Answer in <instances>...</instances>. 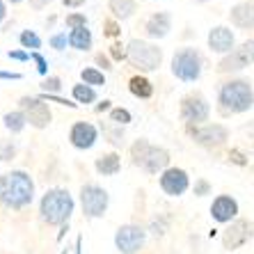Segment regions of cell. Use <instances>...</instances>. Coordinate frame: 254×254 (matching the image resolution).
<instances>
[{
    "mask_svg": "<svg viewBox=\"0 0 254 254\" xmlns=\"http://www.w3.org/2000/svg\"><path fill=\"white\" fill-rule=\"evenodd\" d=\"M35 197V184L30 174L21 170L7 172L0 177V204L12 211H21L32 201Z\"/></svg>",
    "mask_w": 254,
    "mask_h": 254,
    "instance_id": "6da1fadb",
    "label": "cell"
},
{
    "mask_svg": "<svg viewBox=\"0 0 254 254\" xmlns=\"http://www.w3.org/2000/svg\"><path fill=\"white\" fill-rule=\"evenodd\" d=\"M73 197L69 195V190L62 188H53L48 190L46 195L42 197V204H39V213H42V220L53 227H62L69 222L71 213H73Z\"/></svg>",
    "mask_w": 254,
    "mask_h": 254,
    "instance_id": "7a4b0ae2",
    "label": "cell"
},
{
    "mask_svg": "<svg viewBox=\"0 0 254 254\" xmlns=\"http://www.w3.org/2000/svg\"><path fill=\"white\" fill-rule=\"evenodd\" d=\"M220 106L225 113H245L254 106V92L248 80H231L220 89Z\"/></svg>",
    "mask_w": 254,
    "mask_h": 254,
    "instance_id": "3957f363",
    "label": "cell"
},
{
    "mask_svg": "<svg viewBox=\"0 0 254 254\" xmlns=\"http://www.w3.org/2000/svg\"><path fill=\"white\" fill-rule=\"evenodd\" d=\"M133 160L147 174H158V172H165L167 163H170V154L165 149L149 144L147 140H137L133 144Z\"/></svg>",
    "mask_w": 254,
    "mask_h": 254,
    "instance_id": "277c9868",
    "label": "cell"
},
{
    "mask_svg": "<svg viewBox=\"0 0 254 254\" xmlns=\"http://www.w3.org/2000/svg\"><path fill=\"white\" fill-rule=\"evenodd\" d=\"M126 58L133 66L142 71H154L160 66V60H163V51L158 46L149 42H142V39H133L128 42V48H126Z\"/></svg>",
    "mask_w": 254,
    "mask_h": 254,
    "instance_id": "5b68a950",
    "label": "cell"
},
{
    "mask_svg": "<svg viewBox=\"0 0 254 254\" xmlns=\"http://www.w3.org/2000/svg\"><path fill=\"white\" fill-rule=\"evenodd\" d=\"M172 73L184 80V83H192L201 73V55L195 48H181L172 58Z\"/></svg>",
    "mask_w": 254,
    "mask_h": 254,
    "instance_id": "8992f818",
    "label": "cell"
},
{
    "mask_svg": "<svg viewBox=\"0 0 254 254\" xmlns=\"http://www.w3.org/2000/svg\"><path fill=\"white\" fill-rule=\"evenodd\" d=\"M108 204H110V197L101 186L96 184H87L80 188V206L87 218H103V213L108 211Z\"/></svg>",
    "mask_w": 254,
    "mask_h": 254,
    "instance_id": "52a82bcc",
    "label": "cell"
},
{
    "mask_svg": "<svg viewBox=\"0 0 254 254\" xmlns=\"http://www.w3.org/2000/svg\"><path fill=\"white\" fill-rule=\"evenodd\" d=\"M147 241V229L140 225H124L115 234V245L122 254H137L144 248Z\"/></svg>",
    "mask_w": 254,
    "mask_h": 254,
    "instance_id": "ba28073f",
    "label": "cell"
},
{
    "mask_svg": "<svg viewBox=\"0 0 254 254\" xmlns=\"http://www.w3.org/2000/svg\"><path fill=\"white\" fill-rule=\"evenodd\" d=\"M21 113H23L25 119H28L32 126H37V128H44V126L51 122V110H48V106L42 99H35V96H23V99H21Z\"/></svg>",
    "mask_w": 254,
    "mask_h": 254,
    "instance_id": "9c48e42d",
    "label": "cell"
},
{
    "mask_svg": "<svg viewBox=\"0 0 254 254\" xmlns=\"http://www.w3.org/2000/svg\"><path fill=\"white\" fill-rule=\"evenodd\" d=\"M252 62H254V39H250V42L241 44L238 48H234L218 64V69L220 71H236V69H243V66H250Z\"/></svg>",
    "mask_w": 254,
    "mask_h": 254,
    "instance_id": "30bf717a",
    "label": "cell"
},
{
    "mask_svg": "<svg viewBox=\"0 0 254 254\" xmlns=\"http://www.w3.org/2000/svg\"><path fill=\"white\" fill-rule=\"evenodd\" d=\"M208 103L204 96L199 94H192V96H186L181 101V117L188 122V124H199V122H206L208 119Z\"/></svg>",
    "mask_w": 254,
    "mask_h": 254,
    "instance_id": "8fae6325",
    "label": "cell"
},
{
    "mask_svg": "<svg viewBox=\"0 0 254 254\" xmlns=\"http://www.w3.org/2000/svg\"><path fill=\"white\" fill-rule=\"evenodd\" d=\"M252 236H254V227L250 225L248 220H236V222L222 234V245H225V250H238Z\"/></svg>",
    "mask_w": 254,
    "mask_h": 254,
    "instance_id": "7c38bea8",
    "label": "cell"
},
{
    "mask_svg": "<svg viewBox=\"0 0 254 254\" xmlns=\"http://www.w3.org/2000/svg\"><path fill=\"white\" fill-rule=\"evenodd\" d=\"M188 186H190L188 174L184 170H179V167H170V170H165L160 174V188L170 197L184 195L186 190H188Z\"/></svg>",
    "mask_w": 254,
    "mask_h": 254,
    "instance_id": "4fadbf2b",
    "label": "cell"
},
{
    "mask_svg": "<svg viewBox=\"0 0 254 254\" xmlns=\"http://www.w3.org/2000/svg\"><path fill=\"white\" fill-rule=\"evenodd\" d=\"M211 215L215 222H231L238 215V201L229 195H220L211 204Z\"/></svg>",
    "mask_w": 254,
    "mask_h": 254,
    "instance_id": "5bb4252c",
    "label": "cell"
},
{
    "mask_svg": "<svg viewBox=\"0 0 254 254\" xmlns=\"http://www.w3.org/2000/svg\"><path fill=\"white\" fill-rule=\"evenodd\" d=\"M96 135H99V133H96V128L92 124L78 122V124H73V128H71L69 140L76 149H89V147H94Z\"/></svg>",
    "mask_w": 254,
    "mask_h": 254,
    "instance_id": "9a60e30c",
    "label": "cell"
},
{
    "mask_svg": "<svg viewBox=\"0 0 254 254\" xmlns=\"http://www.w3.org/2000/svg\"><path fill=\"white\" fill-rule=\"evenodd\" d=\"M208 48L215 53H231L234 51V32L225 25H218L208 32Z\"/></svg>",
    "mask_w": 254,
    "mask_h": 254,
    "instance_id": "2e32d148",
    "label": "cell"
},
{
    "mask_svg": "<svg viewBox=\"0 0 254 254\" xmlns=\"http://www.w3.org/2000/svg\"><path fill=\"white\" fill-rule=\"evenodd\" d=\"M229 18L236 28H243V30L254 28V2H238V5H234L229 12Z\"/></svg>",
    "mask_w": 254,
    "mask_h": 254,
    "instance_id": "e0dca14e",
    "label": "cell"
},
{
    "mask_svg": "<svg viewBox=\"0 0 254 254\" xmlns=\"http://www.w3.org/2000/svg\"><path fill=\"white\" fill-rule=\"evenodd\" d=\"M192 135L201 144H220V142L227 140V128L220 124H213V126H204V128H195Z\"/></svg>",
    "mask_w": 254,
    "mask_h": 254,
    "instance_id": "ac0fdd59",
    "label": "cell"
},
{
    "mask_svg": "<svg viewBox=\"0 0 254 254\" xmlns=\"http://www.w3.org/2000/svg\"><path fill=\"white\" fill-rule=\"evenodd\" d=\"M172 28V16L167 12H158L147 21L144 30H147L149 37H154V39H160V37H165Z\"/></svg>",
    "mask_w": 254,
    "mask_h": 254,
    "instance_id": "d6986e66",
    "label": "cell"
},
{
    "mask_svg": "<svg viewBox=\"0 0 254 254\" xmlns=\"http://www.w3.org/2000/svg\"><path fill=\"white\" fill-rule=\"evenodd\" d=\"M119 170H122V160H119L117 154H106L96 158V172L103 174V177H113Z\"/></svg>",
    "mask_w": 254,
    "mask_h": 254,
    "instance_id": "ffe728a7",
    "label": "cell"
},
{
    "mask_svg": "<svg viewBox=\"0 0 254 254\" xmlns=\"http://www.w3.org/2000/svg\"><path fill=\"white\" fill-rule=\"evenodd\" d=\"M69 46L76 51H87L92 48V32L87 28H76L69 32Z\"/></svg>",
    "mask_w": 254,
    "mask_h": 254,
    "instance_id": "44dd1931",
    "label": "cell"
},
{
    "mask_svg": "<svg viewBox=\"0 0 254 254\" xmlns=\"http://www.w3.org/2000/svg\"><path fill=\"white\" fill-rule=\"evenodd\" d=\"M128 87H130V92H133L135 96H140V99H149V96L154 94V85L149 83L147 78H142V76L130 78Z\"/></svg>",
    "mask_w": 254,
    "mask_h": 254,
    "instance_id": "7402d4cb",
    "label": "cell"
},
{
    "mask_svg": "<svg viewBox=\"0 0 254 254\" xmlns=\"http://www.w3.org/2000/svg\"><path fill=\"white\" fill-rule=\"evenodd\" d=\"M2 122H5V128L12 130V133H21V130L25 128V124H28V119H25V115L21 113V110H16V113H7L5 117H2Z\"/></svg>",
    "mask_w": 254,
    "mask_h": 254,
    "instance_id": "603a6c76",
    "label": "cell"
},
{
    "mask_svg": "<svg viewBox=\"0 0 254 254\" xmlns=\"http://www.w3.org/2000/svg\"><path fill=\"white\" fill-rule=\"evenodd\" d=\"M110 9H113L115 16L128 18L135 12V0H110Z\"/></svg>",
    "mask_w": 254,
    "mask_h": 254,
    "instance_id": "cb8c5ba5",
    "label": "cell"
},
{
    "mask_svg": "<svg viewBox=\"0 0 254 254\" xmlns=\"http://www.w3.org/2000/svg\"><path fill=\"white\" fill-rule=\"evenodd\" d=\"M80 78H83V83L89 85V87H96V85H106V76H103V71L94 69V66H87V69L80 71Z\"/></svg>",
    "mask_w": 254,
    "mask_h": 254,
    "instance_id": "d4e9b609",
    "label": "cell"
},
{
    "mask_svg": "<svg viewBox=\"0 0 254 254\" xmlns=\"http://www.w3.org/2000/svg\"><path fill=\"white\" fill-rule=\"evenodd\" d=\"M73 99L80 103H92V101H96V92L89 85H73Z\"/></svg>",
    "mask_w": 254,
    "mask_h": 254,
    "instance_id": "484cf974",
    "label": "cell"
},
{
    "mask_svg": "<svg viewBox=\"0 0 254 254\" xmlns=\"http://www.w3.org/2000/svg\"><path fill=\"white\" fill-rule=\"evenodd\" d=\"M21 44H23L25 48H32V51H35V48L42 46V39H39L32 30H25V32H21Z\"/></svg>",
    "mask_w": 254,
    "mask_h": 254,
    "instance_id": "4316f807",
    "label": "cell"
},
{
    "mask_svg": "<svg viewBox=\"0 0 254 254\" xmlns=\"http://www.w3.org/2000/svg\"><path fill=\"white\" fill-rule=\"evenodd\" d=\"M110 119H113L115 124H128L130 122V113L124 110V108H115L113 113H110Z\"/></svg>",
    "mask_w": 254,
    "mask_h": 254,
    "instance_id": "83f0119b",
    "label": "cell"
},
{
    "mask_svg": "<svg viewBox=\"0 0 254 254\" xmlns=\"http://www.w3.org/2000/svg\"><path fill=\"white\" fill-rule=\"evenodd\" d=\"M66 25H69L71 30H76V28H87V18H85L83 14H71V16H66Z\"/></svg>",
    "mask_w": 254,
    "mask_h": 254,
    "instance_id": "f1b7e54d",
    "label": "cell"
},
{
    "mask_svg": "<svg viewBox=\"0 0 254 254\" xmlns=\"http://www.w3.org/2000/svg\"><path fill=\"white\" fill-rule=\"evenodd\" d=\"M44 92H51V94H55V92H60V87H62V83H60V78H48V80H44Z\"/></svg>",
    "mask_w": 254,
    "mask_h": 254,
    "instance_id": "f546056e",
    "label": "cell"
},
{
    "mask_svg": "<svg viewBox=\"0 0 254 254\" xmlns=\"http://www.w3.org/2000/svg\"><path fill=\"white\" fill-rule=\"evenodd\" d=\"M30 58L37 62V71H39L42 76H44V73H48V62L42 58V55H39V53H30Z\"/></svg>",
    "mask_w": 254,
    "mask_h": 254,
    "instance_id": "4dcf8cb0",
    "label": "cell"
},
{
    "mask_svg": "<svg viewBox=\"0 0 254 254\" xmlns=\"http://www.w3.org/2000/svg\"><path fill=\"white\" fill-rule=\"evenodd\" d=\"M66 44H69V37H66V35H55V37H51V46L58 48V51L66 48Z\"/></svg>",
    "mask_w": 254,
    "mask_h": 254,
    "instance_id": "1f68e13d",
    "label": "cell"
},
{
    "mask_svg": "<svg viewBox=\"0 0 254 254\" xmlns=\"http://www.w3.org/2000/svg\"><path fill=\"white\" fill-rule=\"evenodd\" d=\"M106 35H108V37L119 35V25L115 23V21H106Z\"/></svg>",
    "mask_w": 254,
    "mask_h": 254,
    "instance_id": "d6a6232c",
    "label": "cell"
},
{
    "mask_svg": "<svg viewBox=\"0 0 254 254\" xmlns=\"http://www.w3.org/2000/svg\"><path fill=\"white\" fill-rule=\"evenodd\" d=\"M7 55H9V58H12V60H21V62H25V60H30V55H28V53H23V51H9V53H7Z\"/></svg>",
    "mask_w": 254,
    "mask_h": 254,
    "instance_id": "836d02e7",
    "label": "cell"
},
{
    "mask_svg": "<svg viewBox=\"0 0 254 254\" xmlns=\"http://www.w3.org/2000/svg\"><path fill=\"white\" fill-rule=\"evenodd\" d=\"M113 58H115V60L126 58V51H124L122 46H119V44H115V46H113Z\"/></svg>",
    "mask_w": 254,
    "mask_h": 254,
    "instance_id": "e575fe53",
    "label": "cell"
},
{
    "mask_svg": "<svg viewBox=\"0 0 254 254\" xmlns=\"http://www.w3.org/2000/svg\"><path fill=\"white\" fill-rule=\"evenodd\" d=\"M0 78H2V80H18L21 73H7V71H0Z\"/></svg>",
    "mask_w": 254,
    "mask_h": 254,
    "instance_id": "d590c367",
    "label": "cell"
},
{
    "mask_svg": "<svg viewBox=\"0 0 254 254\" xmlns=\"http://www.w3.org/2000/svg\"><path fill=\"white\" fill-rule=\"evenodd\" d=\"M96 62H99L103 69H110V60L108 58H103V55H96Z\"/></svg>",
    "mask_w": 254,
    "mask_h": 254,
    "instance_id": "8d00e7d4",
    "label": "cell"
},
{
    "mask_svg": "<svg viewBox=\"0 0 254 254\" xmlns=\"http://www.w3.org/2000/svg\"><path fill=\"white\" fill-rule=\"evenodd\" d=\"M46 2H51V0H30V5L35 7V9H42V7L46 5Z\"/></svg>",
    "mask_w": 254,
    "mask_h": 254,
    "instance_id": "74e56055",
    "label": "cell"
},
{
    "mask_svg": "<svg viewBox=\"0 0 254 254\" xmlns=\"http://www.w3.org/2000/svg\"><path fill=\"white\" fill-rule=\"evenodd\" d=\"M83 2H85V0H64V5H66V7H80Z\"/></svg>",
    "mask_w": 254,
    "mask_h": 254,
    "instance_id": "f35d334b",
    "label": "cell"
},
{
    "mask_svg": "<svg viewBox=\"0 0 254 254\" xmlns=\"http://www.w3.org/2000/svg\"><path fill=\"white\" fill-rule=\"evenodd\" d=\"M197 192H199V195H204V192H208V184H204V181H199V186H197Z\"/></svg>",
    "mask_w": 254,
    "mask_h": 254,
    "instance_id": "ab89813d",
    "label": "cell"
},
{
    "mask_svg": "<svg viewBox=\"0 0 254 254\" xmlns=\"http://www.w3.org/2000/svg\"><path fill=\"white\" fill-rule=\"evenodd\" d=\"M5 16H7V7H5V2L0 0V21H5Z\"/></svg>",
    "mask_w": 254,
    "mask_h": 254,
    "instance_id": "60d3db41",
    "label": "cell"
},
{
    "mask_svg": "<svg viewBox=\"0 0 254 254\" xmlns=\"http://www.w3.org/2000/svg\"><path fill=\"white\" fill-rule=\"evenodd\" d=\"M108 108H110V101H103V103L99 106V110H108Z\"/></svg>",
    "mask_w": 254,
    "mask_h": 254,
    "instance_id": "b9f144b4",
    "label": "cell"
},
{
    "mask_svg": "<svg viewBox=\"0 0 254 254\" xmlns=\"http://www.w3.org/2000/svg\"><path fill=\"white\" fill-rule=\"evenodd\" d=\"M195 2H206V0H195Z\"/></svg>",
    "mask_w": 254,
    "mask_h": 254,
    "instance_id": "7bdbcfd3",
    "label": "cell"
},
{
    "mask_svg": "<svg viewBox=\"0 0 254 254\" xmlns=\"http://www.w3.org/2000/svg\"><path fill=\"white\" fill-rule=\"evenodd\" d=\"M9 2H21V0H9Z\"/></svg>",
    "mask_w": 254,
    "mask_h": 254,
    "instance_id": "ee69618b",
    "label": "cell"
}]
</instances>
